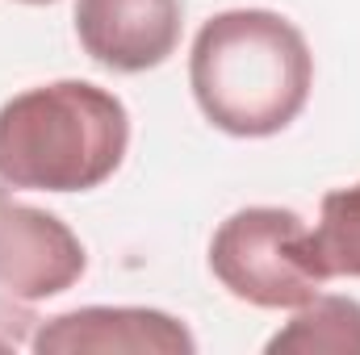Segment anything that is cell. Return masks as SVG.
<instances>
[{
  "instance_id": "1",
  "label": "cell",
  "mask_w": 360,
  "mask_h": 355,
  "mask_svg": "<svg viewBox=\"0 0 360 355\" xmlns=\"http://www.w3.org/2000/svg\"><path fill=\"white\" fill-rule=\"evenodd\" d=\"M188 84L205 121L222 134L272 138L306 109L314 55L289 17L272 8H226L197 29Z\"/></svg>"
},
{
  "instance_id": "2",
  "label": "cell",
  "mask_w": 360,
  "mask_h": 355,
  "mask_svg": "<svg viewBox=\"0 0 360 355\" xmlns=\"http://www.w3.org/2000/svg\"><path fill=\"white\" fill-rule=\"evenodd\" d=\"M130 113L101 84L55 80L0 105V180L30 192H89L126 159Z\"/></svg>"
},
{
  "instance_id": "3",
  "label": "cell",
  "mask_w": 360,
  "mask_h": 355,
  "mask_svg": "<svg viewBox=\"0 0 360 355\" xmlns=\"http://www.w3.org/2000/svg\"><path fill=\"white\" fill-rule=\"evenodd\" d=\"M210 272L235 301L256 309H297L327 284L310 247V226L281 205L231 213L210 239Z\"/></svg>"
},
{
  "instance_id": "4",
  "label": "cell",
  "mask_w": 360,
  "mask_h": 355,
  "mask_svg": "<svg viewBox=\"0 0 360 355\" xmlns=\"http://www.w3.org/2000/svg\"><path fill=\"white\" fill-rule=\"evenodd\" d=\"M180 0H76V38L92 63L139 76L168 63L180 46Z\"/></svg>"
},
{
  "instance_id": "5",
  "label": "cell",
  "mask_w": 360,
  "mask_h": 355,
  "mask_svg": "<svg viewBox=\"0 0 360 355\" xmlns=\"http://www.w3.org/2000/svg\"><path fill=\"white\" fill-rule=\"evenodd\" d=\"M89 267L76 230L34 205L0 209V293L17 301H46L68 293Z\"/></svg>"
},
{
  "instance_id": "6",
  "label": "cell",
  "mask_w": 360,
  "mask_h": 355,
  "mask_svg": "<svg viewBox=\"0 0 360 355\" xmlns=\"http://www.w3.org/2000/svg\"><path fill=\"white\" fill-rule=\"evenodd\" d=\"M38 355H188L197 351V339L188 326L147 305H84L72 314H59L38 326L34 335Z\"/></svg>"
},
{
  "instance_id": "7",
  "label": "cell",
  "mask_w": 360,
  "mask_h": 355,
  "mask_svg": "<svg viewBox=\"0 0 360 355\" xmlns=\"http://www.w3.org/2000/svg\"><path fill=\"white\" fill-rule=\"evenodd\" d=\"M269 355H360V301L319 293L269 339Z\"/></svg>"
},
{
  "instance_id": "8",
  "label": "cell",
  "mask_w": 360,
  "mask_h": 355,
  "mask_svg": "<svg viewBox=\"0 0 360 355\" xmlns=\"http://www.w3.org/2000/svg\"><path fill=\"white\" fill-rule=\"evenodd\" d=\"M310 247L327 280L331 276L360 280V184L335 188L323 196L319 222L310 230Z\"/></svg>"
},
{
  "instance_id": "9",
  "label": "cell",
  "mask_w": 360,
  "mask_h": 355,
  "mask_svg": "<svg viewBox=\"0 0 360 355\" xmlns=\"http://www.w3.org/2000/svg\"><path fill=\"white\" fill-rule=\"evenodd\" d=\"M21 4H55V0H21Z\"/></svg>"
}]
</instances>
